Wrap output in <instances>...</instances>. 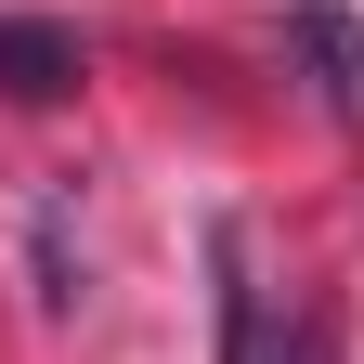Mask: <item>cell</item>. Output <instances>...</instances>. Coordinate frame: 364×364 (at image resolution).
Returning <instances> with one entry per match:
<instances>
[{"label":"cell","mask_w":364,"mask_h":364,"mask_svg":"<svg viewBox=\"0 0 364 364\" xmlns=\"http://www.w3.org/2000/svg\"><path fill=\"white\" fill-rule=\"evenodd\" d=\"M78 78H91L78 26H53V14H0V91H14V105H65Z\"/></svg>","instance_id":"obj_1"},{"label":"cell","mask_w":364,"mask_h":364,"mask_svg":"<svg viewBox=\"0 0 364 364\" xmlns=\"http://www.w3.org/2000/svg\"><path fill=\"white\" fill-rule=\"evenodd\" d=\"M287 39H299L312 65H326V105H364V26H351V14L299 0V14H287Z\"/></svg>","instance_id":"obj_2"},{"label":"cell","mask_w":364,"mask_h":364,"mask_svg":"<svg viewBox=\"0 0 364 364\" xmlns=\"http://www.w3.org/2000/svg\"><path fill=\"white\" fill-rule=\"evenodd\" d=\"M208 273H221V364H247V338H260V299H247V247H235V221L208 235Z\"/></svg>","instance_id":"obj_3"}]
</instances>
